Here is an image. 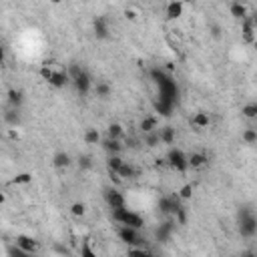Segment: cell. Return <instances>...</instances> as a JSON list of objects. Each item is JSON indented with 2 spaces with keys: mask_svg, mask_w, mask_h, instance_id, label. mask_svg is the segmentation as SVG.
I'll list each match as a JSON object with an SVG mask.
<instances>
[{
  "mask_svg": "<svg viewBox=\"0 0 257 257\" xmlns=\"http://www.w3.org/2000/svg\"><path fill=\"white\" fill-rule=\"evenodd\" d=\"M40 77H42V80H47L52 89H64L71 82L67 67L60 62H54V60H45L40 64Z\"/></svg>",
  "mask_w": 257,
  "mask_h": 257,
  "instance_id": "6da1fadb",
  "label": "cell"
},
{
  "mask_svg": "<svg viewBox=\"0 0 257 257\" xmlns=\"http://www.w3.org/2000/svg\"><path fill=\"white\" fill-rule=\"evenodd\" d=\"M113 219L119 223V225H128V227H135V229H141L145 225L143 217L139 213L127 209V207H121V209H115L113 211Z\"/></svg>",
  "mask_w": 257,
  "mask_h": 257,
  "instance_id": "7a4b0ae2",
  "label": "cell"
},
{
  "mask_svg": "<svg viewBox=\"0 0 257 257\" xmlns=\"http://www.w3.org/2000/svg\"><path fill=\"white\" fill-rule=\"evenodd\" d=\"M239 233L243 237H255L257 233V217L251 209L239 211Z\"/></svg>",
  "mask_w": 257,
  "mask_h": 257,
  "instance_id": "3957f363",
  "label": "cell"
},
{
  "mask_svg": "<svg viewBox=\"0 0 257 257\" xmlns=\"http://www.w3.org/2000/svg\"><path fill=\"white\" fill-rule=\"evenodd\" d=\"M165 163H167V167L179 171V173H183V171L189 169V167H187V155L181 151V149H177V147L169 149V153H167V157H165Z\"/></svg>",
  "mask_w": 257,
  "mask_h": 257,
  "instance_id": "277c9868",
  "label": "cell"
},
{
  "mask_svg": "<svg viewBox=\"0 0 257 257\" xmlns=\"http://www.w3.org/2000/svg\"><path fill=\"white\" fill-rule=\"evenodd\" d=\"M117 235L119 239L127 245H141V235H139V229L135 227H128V225H119L117 227Z\"/></svg>",
  "mask_w": 257,
  "mask_h": 257,
  "instance_id": "5b68a950",
  "label": "cell"
},
{
  "mask_svg": "<svg viewBox=\"0 0 257 257\" xmlns=\"http://www.w3.org/2000/svg\"><path fill=\"white\" fill-rule=\"evenodd\" d=\"M73 87L77 89V93L80 95V97H87L91 91H93V78H91V75H89V71H82L73 82Z\"/></svg>",
  "mask_w": 257,
  "mask_h": 257,
  "instance_id": "8992f818",
  "label": "cell"
},
{
  "mask_svg": "<svg viewBox=\"0 0 257 257\" xmlns=\"http://www.w3.org/2000/svg\"><path fill=\"white\" fill-rule=\"evenodd\" d=\"M93 34L97 40H106L111 36V25H109V18L106 16H97L93 20Z\"/></svg>",
  "mask_w": 257,
  "mask_h": 257,
  "instance_id": "52a82bcc",
  "label": "cell"
},
{
  "mask_svg": "<svg viewBox=\"0 0 257 257\" xmlns=\"http://www.w3.org/2000/svg\"><path fill=\"white\" fill-rule=\"evenodd\" d=\"M255 30H257L255 28V20L251 16L241 20V38H243L245 45H253V42H255V36H257Z\"/></svg>",
  "mask_w": 257,
  "mask_h": 257,
  "instance_id": "ba28073f",
  "label": "cell"
},
{
  "mask_svg": "<svg viewBox=\"0 0 257 257\" xmlns=\"http://www.w3.org/2000/svg\"><path fill=\"white\" fill-rule=\"evenodd\" d=\"M14 243L25 251V255H26V257H28V255L38 253V241H36L34 237H28V235H18V237L14 239Z\"/></svg>",
  "mask_w": 257,
  "mask_h": 257,
  "instance_id": "9c48e42d",
  "label": "cell"
},
{
  "mask_svg": "<svg viewBox=\"0 0 257 257\" xmlns=\"http://www.w3.org/2000/svg\"><path fill=\"white\" fill-rule=\"evenodd\" d=\"M104 201H106V205H109L111 211L121 209V207H127V205H125L123 193L117 191V189H106V191H104Z\"/></svg>",
  "mask_w": 257,
  "mask_h": 257,
  "instance_id": "30bf717a",
  "label": "cell"
},
{
  "mask_svg": "<svg viewBox=\"0 0 257 257\" xmlns=\"http://www.w3.org/2000/svg\"><path fill=\"white\" fill-rule=\"evenodd\" d=\"M209 165V155L203 151H195L187 155V167L189 169H205Z\"/></svg>",
  "mask_w": 257,
  "mask_h": 257,
  "instance_id": "8fae6325",
  "label": "cell"
},
{
  "mask_svg": "<svg viewBox=\"0 0 257 257\" xmlns=\"http://www.w3.org/2000/svg\"><path fill=\"white\" fill-rule=\"evenodd\" d=\"M179 207H181V199H179L177 195H173V197H163V199L159 201V211L165 213V215H173V213H175Z\"/></svg>",
  "mask_w": 257,
  "mask_h": 257,
  "instance_id": "7c38bea8",
  "label": "cell"
},
{
  "mask_svg": "<svg viewBox=\"0 0 257 257\" xmlns=\"http://www.w3.org/2000/svg\"><path fill=\"white\" fill-rule=\"evenodd\" d=\"M101 147L106 151V155H121L123 151V139H111V137H106L104 141L101 139Z\"/></svg>",
  "mask_w": 257,
  "mask_h": 257,
  "instance_id": "4fadbf2b",
  "label": "cell"
},
{
  "mask_svg": "<svg viewBox=\"0 0 257 257\" xmlns=\"http://www.w3.org/2000/svg\"><path fill=\"white\" fill-rule=\"evenodd\" d=\"M183 10H185V4H183V0H169V4H167V18L169 20H177L183 16Z\"/></svg>",
  "mask_w": 257,
  "mask_h": 257,
  "instance_id": "5bb4252c",
  "label": "cell"
},
{
  "mask_svg": "<svg viewBox=\"0 0 257 257\" xmlns=\"http://www.w3.org/2000/svg\"><path fill=\"white\" fill-rule=\"evenodd\" d=\"M229 12H231V16H233L235 20H243V18L249 16V10H247V6L243 4V0H233V2L229 4Z\"/></svg>",
  "mask_w": 257,
  "mask_h": 257,
  "instance_id": "9a60e30c",
  "label": "cell"
},
{
  "mask_svg": "<svg viewBox=\"0 0 257 257\" xmlns=\"http://www.w3.org/2000/svg\"><path fill=\"white\" fill-rule=\"evenodd\" d=\"M93 91H95V95H97L101 101L111 99V95H113V87H111V82H106V80H99L97 84L93 82Z\"/></svg>",
  "mask_w": 257,
  "mask_h": 257,
  "instance_id": "2e32d148",
  "label": "cell"
},
{
  "mask_svg": "<svg viewBox=\"0 0 257 257\" xmlns=\"http://www.w3.org/2000/svg\"><path fill=\"white\" fill-rule=\"evenodd\" d=\"M73 165V157L67 151H56L52 155V167L54 169H69Z\"/></svg>",
  "mask_w": 257,
  "mask_h": 257,
  "instance_id": "e0dca14e",
  "label": "cell"
},
{
  "mask_svg": "<svg viewBox=\"0 0 257 257\" xmlns=\"http://www.w3.org/2000/svg\"><path fill=\"white\" fill-rule=\"evenodd\" d=\"M209 125H211V117L205 111H199L191 117V127H195L197 131H203V128H207Z\"/></svg>",
  "mask_w": 257,
  "mask_h": 257,
  "instance_id": "ac0fdd59",
  "label": "cell"
},
{
  "mask_svg": "<svg viewBox=\"0 0 257 257\" xmlns=\"http://www.w3.org/2000/svg\"><path fill=\"white\" fill-rule=\"evenodd\" d=\"M157 133H159V141L163 145H173L175 139H177V131L173 127H163V128H157Z\"/></svg>",
  "mask_w": 257,
  "mask_h": 257,
  "instance_id": "d6986e66",
  "label": "cell"
},
{
  "mask_svg": "<svg viewBox=\"0 0 257 257\" xmlns=\"http://www.w3.org/2000/svg\"><path fill=\"white\" fill-rule=\"evenodd\" d=\"M117 175L121 177V181H123V179H135V177H139V171H137L131 163L123 161V165H121L119 171H117Z\"/></svg>",
  "mask_w": 257,
  "mask_h": 257,
  "instance_id": "ffe728a7",
  "label": "cell"
},
{
  "mask_svg": "<svg viewBox=\"0 0 257 257\" xmlns=\"http://www.w3.org/2000/svg\"><path fill=\"white\" fill-rule=\"evenodd\" d=\"M6 99H8V104L14 106V109H20L23 103H25V95H23V91H18V89H8Z\"/></svg>",
  "mask_w": 257,
  "mask_h": 257,
  "instance_id": "44dd1931",
  "label": "cell"
},
{
  "mask_svg": "<svg viewBox=\"0 0 257 257\" xmlns=\"http://www.w3.org/2000/svg\"><path fill=\"white\" fill-rule=\"evenodd\" d=\"M139 128H141V133L157 131V128H159V119L157 117H143L141 123H139Z\"/></svg>",
  "mask_w": 257,
  "mask_h": 257,
  "instance_id": "7402d4cb",
  "label": "cell"
},
{
  "mask_svg": "<svg viewBox=\"0 0 257 257\" xmlns=\"http://www.w3.org/2000/svg\"><path fill=\"white\" fill-rule=\"evenodd\" d=\"M82 141H84V145H101V133L97 131V128H93V127H89L87 131H84V135H82Z\"/></svg>",
  "mask_w": 257,
  "mask_h": 257,
  "instance_id": "603a6c76",
  "label": "cell"
},
{
  "mask_svg": "<svg viewBox=\"0 0 257 257\" xmlns=\"http://www.w3.org/2000/svg\"><path fill=\"white\" fill-rule=\"evenodd\" d=\"M4 121H6L8 127H20V109L10 106V109L4 113Z\"/></svg>",
  "mask_w": 257,
  "mask_h": 257,
  "instance_id": "cb8c5ba5",
  "label": "cell"
},
{
  "mask_svg": "<svg viewBox=\"0 0 257 257\" xmlns=\"http://www.w3.org/2000/svg\"><path fill=\"white\" fill-rule=\"evenodd\" d=\"M106 137L111 139H123L125 137V127L121 123H111L109 128H106Z\"/></svg>",
  "mask_w": 257,
  "mask_h": 257,
  "instance_id": "d4e9b609",
  "label": "cell"
},
{
  "mask_svg": "<svg viewBox=\"0 0 257 257\" xmlns=\"http://www.w3.org/2000/svg\"><path fill=\"white\" fill-rule=\"evenodd\" d=\"M145 137H143V145L145 147H149V149H155L157 145H161V141H159V133L157 131H151V133H143Z\"/></svg>",
  "mask_w": 257,
  "mask_h": 257,
  "instance_id": "484cf974",
  "label": "cell"
},
{
  "mask_svg": "<svg viewBox=\"0 0 257 257\" xmlns=\"http://www.w3.org/2000/svg\"><path fill=\"white\" fill-rule=\"evenodd\" d=\"M241 139H243V143H245V145L253 147V145L257 143V128H253V127H247L245 131H243V135H241Z\"/></svg>",
  "mask_w": 257,
  "mask_h": 257,
  "instance_id": "4316f807",
  "label": "cell"
},
{
  "mask_svg": "<svg viewBox=\"0 0 257 257\" xmlns=\"http://www.w3.org/2000/svg\"><path fill=\"white\" fill-rule=\"evenodd\" d=\"M121 165H123L121 155H109V159H106V169H109V173H117Z\"/></svg>",
  "mask_w": 257,
  "mask_h": 257,
  "instance_id": "83f0119b",
  "label": "cell"
},
{
  "mask_svg": "<svg viewBox=\"0 0 257 257\" xmlns=\"http://www.w3.org/2000/svg\"><path fill=\"white\" fill-rule=\"evenodd\" d=\"M241 115H243L245 119L253 121V119L257 117V103H247V104H243V106H241Z\"/></svg>",
  "mask_w": 257,
  "mask_h": 257,
  "instance_id": "f1b7e54d",
  "label": "cell"
},
{
  "mask_svg": "<svg viewBox=\"0 0 257 257\" xmlns=\"http://www.w3.org/2000/svg\"><path fill=\"white\" fill-rule=\"evenodd\" d=\"M193 191H195V187H193L191 183H187V185H183V187L179 189V193H177V197H179L181 201H189V199L193 197Z\"/></svg>",
  "mask_w": 257,
  "mask_h": 257,
  "instance_id": "f546056e",
  "label": "cell"
},
{
  "mask_svg": "<svg viewBox=\"0 0 257 257\" xmlns=\"http://www.w3.org/2000/svg\"><path fill=\"white\" fill-rule=\"evenodd\" d=\"M30 183H32V175H30V173H18V175L12 179V185H20V187L30 185Z\"/></svg>",
  "mask_w": 257,
  "mask_h": 257,
  "instance_id": "4dcf8cb0",
  "label": "cell"
},
{
  "mask_svg": "<svg viewBox=\"0 0 257 257\" xmlns=\"http://www.w3.org/2000/svg\"><path fill=\"white\" fill-rule=\"evenodd\" d=\"M84 213H87V207H84V203H73L71 205V215L73 217H84Z\"/></svg>",
  "mask_w": 257,
  "mask_h": 257,
  "instance_id": "1f68e13d",
  "label": "cell"
},
{
  "mask_svg": "<svg viewBox=\"0 0 257 257\" xmlns=\"http://www.w3.org/2000/svg\"><path fill=\"white\" fill-rule=\"evenodd\" d=\"M6 137L10 141H20V139H23V128H20V127H8L6 128Z\"/></svg>",
  "mask_w": 257,
  "mask_h": 257,
  "instance_id": "d6a6232c",
  "label": "cell"
},
{
  "mask_svg": "<svg viewBox=\"0 0 257 257\" xmlns=\"http://www.w3.org/2000/svg\"><path fill=\"white\" fill-rule=\"evenodd\" d=\"M171 231H173V223H165L163 227H159V231H157V237L161 239V241H165L169 235H171Z\"/></svg>",
  "mask_w": 257,
  "mask_h": 257,
  "instance_id": "836d02e7",
  "label": "cell"
},
{
  "mask_svg": "<svg viewBox=\"0 0 257 257\" xmlns=\"http://www.w3.org/2000/svg\"><path fill=\"white\" fill-rule=\"evenodd\" d=\"M78 167H80V171L91 169V167H93V159H91L89 155H80V157H78Z\"/></svg>",
  "mask_w": 257,
  "mask_h": 257,
  "instance_id": "e575fe53",
  "label": "cell"
},
{
  "mask_svg": "<svg viewBox=\"0 0 257 257\" xmlns=\"http://www.w3.org/2000/svg\"><path fill=\"white\" fill-rule=\"evenodd\" d=\"M173 215H175V219H177V225H185V223H187V213H185L183 205L173 213Z\"/></svg>",
  "mask_w": 257,
  "mask_h": 257,
  "instance_id": "d590c367",
  "label": "cell"
},
{
  "mask_svg": "<svg viewBox=\"0 0 257 257\" xmlns=\"http://www.w3.org/2000/svg\"><path fill=\"white\" fill-rule=\"evenodd\" d=\"M80 255H82V257H97V251H93V249L89 247V243L84 241L82 247H80Z\"/></svg>",
  "mask_w": 257,
  "mask_h": 257,
  "instance_id": "8d00e7d4",
  "label": "cell"
},
{
  "mask_svg": "<svg viewBox=\"0 0 257 257\" xmlns=\"http://www.w3.org/2000/svg\"><path fill=\"white\" fill-rule=\"evenodd\" d=\"M209 32H211L213 38H221V26H217V25H211V26H209Z\"/></svg>",
  "mask_w": 257,
  "mask_h": 257,
  "instance_id": "74e56055",
  "label": "cell"
},
{
  "mask_svg": "<svg viewBox=\"0 0 257 257\" xmlns=\"http://www.w3.org/2000/svg\"><path fill=\"white\" fill-rule=\"evenodd\" d=\"M125 16H127L128 20H137V10H133V8H127V10H125Z\"/></svg>",
  "mask_w": 257,
  "mask_h": 257,
  "instance_id": "f35d334b",
  "label": "cell"
},
{
  "mask_svg": "<svg viewBox=\"0 0 257 257\" xmlns=\"http://www.w3.org/2000/svg\"><path fill=\"white\" fill-rule=\"evenodd\" d=\"M6 203V193L2 191V189H0V207H2Z\"/></svg>",
  "mask_w": 257,
  "mask_h": 257,
  "instance_id": "ab89813d",
  "label": "cell"
},
{
  "mask_svg": "<svg viewBox=\"0 0 257 257\" xmlns=\"http://www.w3.org/2000/svg\"><path fill=\"white\" fill-rule=\"evenodd\" d=\"M4 58H6V54H4V47H2V45H0V64H2V62H4Z\"/></svg>",
  "mask_w": 257,
  "mask_h": 257,
  "instance_id": "60d3db41",
  "label": "cell"
},
{
  "mask_svg": "<svg viewBox=\"0 0 257 257\" xmlns=\"http://www.w3.org/2000/svg\"><path fill=\"white\" fill-rule=\"evenodd\" d=\"M62 2V0H52V4H60Z\"/></svg>",
  "mask_w": 257,
  "mask_h": 257,
  "instance_id": "b9f144b4",
  "label": "cell"
},
{
  "mask_svg": "<svg viewBox=\"0 0 257 257\" xmlns=\"http://www.w3.org/2000/svg\"><path fill=\"white\" fill-rule=\"evenodd\" d=\"M183 2H185V0H183Z\"/></svg>",
  "mask_w": 257,
  "mask_h": 257,
  "instance_id": "7bdbcfd3",
  "label": "cell"
}]
</instances>
